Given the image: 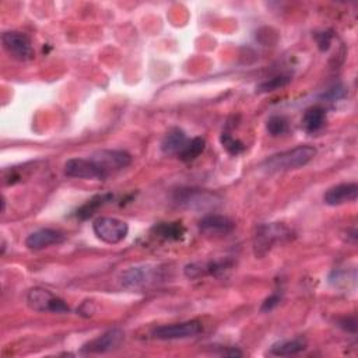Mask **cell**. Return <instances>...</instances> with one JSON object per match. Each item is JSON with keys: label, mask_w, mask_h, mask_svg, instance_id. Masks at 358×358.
Here are the masks:
<instances>
[{"label": "cell", "mask_w": 358, "mask_h": 358, "mask_svg": "<svg viewBox=\"0 0 358 358\" xmlns=\"http://www.w3.org/2000/svg\"><path fill=\"white\" fill-rule=\"evenodd\" d=\"M289 81H291V78L288 76H275V77H271V78L263 81L262 84H259L256 87V90H257V92H273L275 90L285 87Z\"/></svg>", "instance_id": "603a6c76"}, {"label": "cell", "mask_w": 358, "mask_h": 358, "mask_svg": "<svg viewBox=\"0 0 358 358\" xmlns=\"http://www.w3.org/2000/svg\"><path fill=\"white\" fill-rule=\"evenodd\" d=\"M266 129H267L268 134L273 137L281 136L288 131V120L281 115H274V116L268 117V120L266 123Z\"/></svg>", "instance_id": "44dd1931"}, {"label": "cell", "mask_w": 358, "mask_h": 358, "mask_svg": "<svg viewBox=\"0 0 358 358\" xmlns=\"http://www.w3.org/2000/svg\"><path fill=\"white\" fill-rule=\"evenodd\" d=\"M66 239V235L57 229L42 228L29 234L25 239V246L31 250H41L52 245H60Z\"/></svg>", "instance_id": "4fadbf2b"}, {"label": "cell", "mask_w": 358, "mask_h": 358, "mask_svg": "<svg viewBox=\"0 0 358 358\" xmlns=\"http://www.w3.org/2000/svg\"><path fill=\"white\" fill-rule=\"evenodd\" d=\"M92 231L98 239L115 245L122 242L129 234V225L113 217H99L92 222Z\"/></svg>", "instance_id": "5b68a950"}, {"label": "cell", "mask_w": 358, "mask_h": 358, "mask_svg": "<svg viewBox=\"0 0 358 358\" xmlns=\"http://www.w3.org/2000/svg\"><path fill=\"white\" fill-rule=\"evenodd\" d=\"M292 238V231L281 222L260 224L253 235V252L257 257H263L275 243L288 242Z\"/></svg>", "instance_id": "7a4b0ae2"}, {"label": "cell", "mask_w": 358, "mask_h": 358, "mask_svg": "<svg viewBox=\"0 0 358 358\" xmlns=\"http://www.w3.org/2000/svg\"><path fill=\"white\" fill-rule=\"evenodd\" d=\"M124 338V333L120 329H110L98 337L90 340L81 347V352L84 354H105L120 345Z\"/></svg>", "instance_id": "8fae6325"}, {"label": "cell", "mask_w": 358, "mask_h": 358, "mask_svg": "<svg viewBox=\"0 0 358 358\" xmlns=\"http://www.w3.org/2000/svg\"><path fill=\"white\" fill-rule=\"evenodd\" d=\"M173 201L176 206L187 210L196 211H206L215 208L221 199L208 190L204 189H193V187H183L178 189L173 194Z\"/></svg>", "instance_id": "3957f363"}, {"label": "cell", "mask_w": 358, "mask_h": 358, "mask_svg": "<svg viewBox=\"0 0 358 358\" xmlns=\"http://www.w3.org/2000/svg\"><path fill=\"white\" fill-rule=\"evenodd\" d=\"M316 155V148L312 145H298L266 158L262 164L267 172H285L299 169L308 165Z\"/></svg>", "instance_id": "6da1fadb"}, {"label": "cell", "mask_w": 358, "mask_h": 358, "mask_svg": "<svg viewBox=\"0 0 358 358\" xmlns=\"http://www.w3.org/2000/svg\"><path fill=\"white\" fill-rule=\"evenodd\" d=\"M159 268L154 266H136L124 270L120 277V282L126 289H140L150 284H154L159 277Z\"/></svg>", "instance_id": "9c48e42d"}, {"label": "cell", "mask_w": 358, "mask_h": 358, "mask_svg": "<svg viewBox=\"0 0 358 358\" xmlns=\"http://www.w3.org/2000/svg\"><path fill=\"white\" fill-rule=\"evenodd\" d=\"M338 326L350 333H355L357 331V320L355 317H343L340 322H338Z\"/></svg>", "instance_id": "4316f807"}, {"label": "cell", "mask_w": 358, "mask_h": 358, "mask_svg": "<svg viewBox=\"0 0 358 358\" xmlns=\"http://www.w3.org/2000/svg\"><path fill=\"white\" fill-rule=\"evenodd\" d=\"M280 299L281 296L278 294H271L268 298H266L260 306V310L262 312H270L273 310L278 303H280Z\"/></svg>", "instance_id": "484cf974"}, {"label": "cell", "mask_w": 358, "mask_h": 358, "mask_svg": "<svg viewBox=\"0 0 358 358\" xmlns=\"http://www.w3.org/2000/svg\"><path fill=\"white\" fill-rule=\"evenodd\" d=\"M316 42H317V46L322 52L327 50L330 48V43H331V39H333V34L329 31V32H320L315 36Z\"/></svg>", "instance_id": "d4e9b609"}, {"label": "cell", "mask_w": 358, "mask_h": 358, "mask_svg": "<svg viewBox=\"0 0 358 358\" xmlns=\"http://www.w3.org/2000/svg\"><path fill=\"white\" fill-rule=\"evenodd\" d=\"M345 95H347L345 88H344L343 85L337 84V85H334V87L329 88L326 92H323V95H322V96H323L324 99L330 101V102H334V101H338V99L345 98Z\"/></svg>", "instance_id": "cb8c5ba5"}, {"label": "cell", "mask_w": 358, "mask_h": 358, "mask_svg": "<svg viewBox=\"0 0 358 358\" xmlns=\"http://www.w3.org/2000/svg\"><path fill=\"white\" fill-rule=\"evenodd\" d=\"M109 176L115 171H120L130 165L131 155L124 150H101L90 157Z\"/></svg>", "instance_id": "30bf717a"}, {"label": "cell", "mask_w": 358, "mask_h": 358, "mask_svg": "<svg viewBox=\"0 0 358 358\" xmlns=\"http://www.w3.org/2000/svg\"><path fill=\"white\" fill-rule=\"evenodd\" d=\"M64 175L77 179H95L103 180L108 175L91 158H70L64 164Z\"/></svg>", "instance_id": "ba28073f"}, {"label": "cell", "mask_w": 358, "mask_h": 358, "mask_svg": "<svg viewBox=\"0 0 358 358\" xmlns=\"http://www.w3.org/2000/svg\"><path fill=\"white\" fill-rule=\"evenodd\" d=\"M1 43L4 50L18 62H29L34 59L35 52L29 36L18 31H7L1 34Z\"/></svg>", "instance_id": "8992f818"}, {"label": "cell", "mask_w": 358, "mask_h": 358, "mask_svg": "<svg viewBox=\"0 0 358 358\" xmlns=\"http://www.w3.org/2000/svg\"><path fill=\"white\" fill-rule=\"evenodd\" d=\"M306 348V341L303 338H294L275 343L270 347V354L275 357H288L302 352Z\"/></svg>", "instance_id": "2e32d148"}, {"label": "cell", "mask_w": 358, "mask_h": 358, "mask_svg": "<svg viewBox=\"0 0 358 358\" xmlns=\"http://www.w3.org/2000/svg\"><path fill=\"white\" fill-rule=\"evenodd\" d=\"M235 228V222L220 214H207L199 222V229L201 234L208 236H225L232 232Z\"/></svg>", "instance_id": "7c38bea8"}, {"label": "cell", "mask_w": 358, "mask_h": 358, "mask_svg": "<svg viewBox=\"0 0 358 358\" xmlns=\"http://www.w3.org/2000/svg\"><path fill=\"white\" fill-rule=\"evenodd\" d=\"M189 138L186 137L185 131L179 127H173L171 129L165 137L161 141V151L165 155H179L180 151L185 148V145L187 144Z\"/></svg>", "instance_id": "9a60e30c"}, {"label": "cell", "mask_w": 358, "mask_h": 358, "mask_svg": "<svg viewBox=\"0 0 358 358\" xmlns=\"http://www.w3.org/2000/svg\"><path fill=\"white\" fill-rule=\"evenodd\" d=\"M220 141H221L222 147L227 150V152L231 154V155H238V154L243 152L245 148H246L245 144H243L241 140L235 138L232 134H229V133H227V131H224V133L221 134Z\"/></svg>", "instance_id": "7402d4cb"}, {"label": "cell", "mask_w": 358, "mask_h": 358, "mask_svg": "<svg viewBox=\"0 0 358 358\" xmlns=\"http://www.w3.org/2000/svg\"><path fill=\"white\" fill-rule=\"evenodd\" d=\"M206 148V140L203 137H193L187 141L185 148L180 151L178 158L183 162H192L194 161Z\"/></svg>", "instance_id": "ffe728a7"}, {"label": "cell", "mask_w": 358, "mask_h": 358, "mask_svg": "<svg viewBox=\"0 0 358 358\" xmlns=\"http://www.w3.org/2000/svg\"><path fill=\"white\" fill-rule=\"evenodd\" d=\"M358 196V185L355 182H348V183H340L333 187H330L324 193V203L327 206H341L344 203H351L355 201Z\"/></svg>", "instance_id": "5bb4252c"}, {"label": "cell", "mask_w": 358, "mask_h": 358, "mask_svg": "<svg viewBox=\"0 0 358 358\" xmlns=\"http://www.w3.org/2000/svg\"><path fill=\"white\" fill-rule=\"evenodd\" d=\"M113 199V196L110 193H105V194H96L94 196L91 200H88L85 204H83L78 210H77V218L80 220H87L90 217H92L96 210L99 207H102L105 203L110 201Z\"/></svg>", "instance_id": "d6986e66"}, {"label": "cell", "mask_w": 358, "mask_h": 358, "mask_svg": "<svg viewBox=\"0 0 358 358\" xmlns=\"http://www.w3.org/2000/svg\"><path fill=\"white\" fill-rule=\"evenodd\" d=\"M152 232L166 241H180L186 234V228L180 222H159L152 227Z\"/></svg>", "instance_id": "e0dca14e"}, {"label": "cell", "mask_w": 358, "mask_h": 358, "mask_svg": "<svg viewBox=\"0 0 358 358\" xmlns=\"http://www.w3.org/2000/svg\"><path fill=\"white\" fill-rule=\"evenodd\" d=\"M27 303L31 309L36 312H50V313H66L70 310L64 299L55 295L52 291L34 287L27 294Z\"/></svg>", "instance_id": "277c9868"}, {"label": "cell", "mask_w": 358, "mask_h": 358, "mask_svg": "<svg viewBox=\"0 0 358 358\" xmlns=\"http://www.w3.org/2000/svg\"><path fill=\"white\" fill-rule=\"evenodd\" d=\"M326 122V112L320 106H312L305 110L302 117V124L306 131L315 133L324 126Z\"/></svg>", "instance_id": "ac0fdd59"}, {"label": "cell", "mask_w": 358, "mask_h": 358, "mask_svg": "<svg viewBox=\"0 0 358 358\" xmlns=\"http://www.w3.org/2000/svg\"><path fill=\"white\" fill-rule=\"evenodd\" d=\"M203 331V326L199 320H186L180 323L162 324L152 330V336L158 340H182L196 337Z\"/></svg>", "instance_id": "52a82bcc"}]
</instances>
